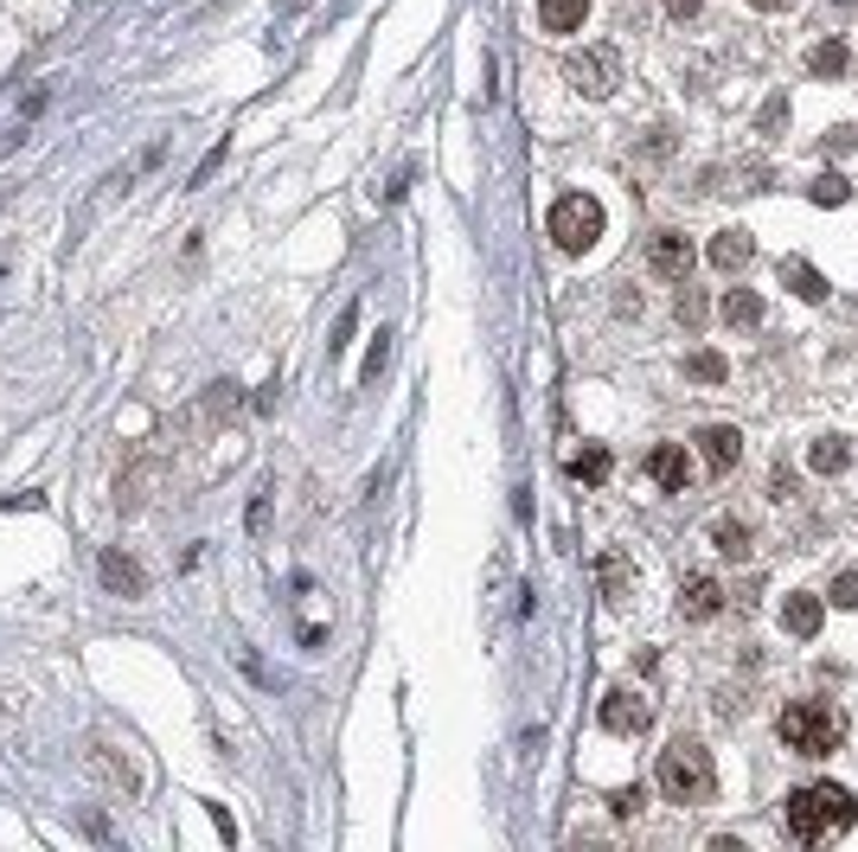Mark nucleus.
<instances>
[{
    "label": "nucleus",
    "instance_id": "5",
    "mask_svg": "<svg viewBox=\"0 0 858 852\" xmlns=\"http://www.w3.org/2000/svg\"><path fill=\"white\" fill-rule=\"evenodd\" d=\"M602 724H609L615 737H641V731L653 724V705H648L641 693H628V686H615V693L602 698Z\"/></svg>",
    "mask_w": 858,
    "mask_h": 852
},
{
    "label": "nucleus",
    "instance_id": "13",
    "mask_svg": "<svg viewBox=\"0 0 858 852\" xmlns=\"http://www.w3.org/2000/svg\"><path fill=\"white\" fill-rule=\"evenodd\" d=\"M583 13H590V0H539L545 32H576V27H583Z\"/></svg>",
    "mask_w": 858,
    "mask_h": 852
},
{
    "label": "nucleus",
    "instance_id": "23",
    "mask_svg": "<svg viewBox=\"0 0 858 852\" xmlns=\"http://www.w3.org/2000/svg\"><path fill=\"white\" fill-rule=\"evenodd\" d=\"M641 801H648V789H641V782H634V789H615V795H609V807H615V814H641Z\"/></svg>",
    "mask_w": 858,
    "mask_h": 852
},
{
    "label": "nucleus",
    "instance_id": "20",
    "mask_svg": "<svg viewBox=\"0 0 858 852\" xmlns=\"http://www.w3.org/2000/svg\"><path fill=\"white\" fill-rule=\"evenodd\" d=\"M807 199H813V206H846V199H852V186L839 180V174H820V180L807 186Z\"/></svg>",
    "mask_w": 858,
    "mask_h": 852
},
{
    "label": "nucleus",
    "instance_id": "6",
    "mask_svg": "<svg viewBox=\"0 0 858 852\" xmlns=\"http://www.w3.org/2000/svg\"><path fill=\"white\" fill-rule=\"evenodd\" d=\"M718 609H724V584H718V577H686V584H679V616L711 621Z\"/></svg>",
    "mask_w": 858,
    "mask_h": 852
},
{
    "label": "nucleus",
    "instance_id": "14",
    "mask_svg": "<svg viewBox=\"0 0 858 852\" xmlns=\"http://www.w3.org/2000/svg\"><path fill=\"white\" fill-rule=\"evenodd\" d=\"M846 462H852V442L846 437H820L813 449H807V468H813V474H839Z\"/></svg>",
    "mask_w": 858,
    "mask_h": 852
},
{
    "label": "nucleus",
    "instance_id": "19",
    "mask_svg": "<svg viewBox=\"0 0 858 852\" xmlns=\"http://www.w3.org/2000/svg\"><path fill=\"white\" fill-rule=\"evenodd\" d=\"M718 551L724 558H750V526L743 519H718Z\"/></svg>",
    "mask_w": 858,
    "mask_h": 852
},
{
    "label": "nucleus",
    "instance_id": "3",
    "mask_svg": "<svg viewBox=\"0 0 858 852\" xmlns=\"http://www.w3.org/2000/svg\"><path fill=\"white\" fill-rule=\"evenodd\" d=\"M660 789L673 801H711L718 770H711V756L699 744H673V750H660Z\"/></svg>",
    "mask_w": 858,
    "mask_h": 852
},
{
    "label": "nucleus",
    "instance_id": "11",
    "mask_svg": "<svg viewBox=\"0 0 858 852\" xmlns=\"http://www.w3.org/2000/svg\"><path fill=\"white\" fill-rule=\"evenodd\" d=\"M750 257H756V237L750 232H718V237H711V263H718V270H743Z\"/></svg>",
    "mask_w": 858,
    "mask_h": 852
},
{
    "label": "nucleus",
    "instance_id": "27",
    "mask_svg": "<svg viewBox=\"0 0 858 852\" xmlns=\"http://www.w3.org/2000/svg\"><path fill=\"white\" fill-rule=\"evenodd\" d=\"M667 13H679V20H692V13H699V0H667Z\"/></svg>",
    "mask_w": 858,
    "mask_h": 852
},
{
    "label": "nucleus",
    "instance_id": "25",
    "mask_svg": "<svg viewBox=\"0 0 858 852\" xmlns=\"http://www.w3.org/2000/svg\"><path fill=\"white\" fill-rule=\"evenodd\" d=\"M679 321H686V327H699V321H704V302H699V295H692V288L679 295Z\"/></svg>",
    "mask_w": 858,
    "mask_h": 852
},
{
    "label": "nucleus",
    "instance_id": "2",
    "mask_svg": "<svg viewBox=\"0 0 858 852\" xmlns=\"http://www.w3.org/2000/svg\"><path fill=\"white\" fill-rule=\"evenodd\" d=\"M781 744L795 750V756H832V750L846 744V718L832 712L827 698H795L781 712Z\"/></svg>",
    "mask_w": 858,
    "mask_h": 852
},
{
    "label": "nucleus",
    "instance_id": "9",
    "mask_svg": "<svg viewBox=\"0 0 858 852\" xmlns=\"http://www.w3.org/2000/svg\"><path fill=\"white\" fill-rule=\"evenodd\" d=\"M648 474L660 481L667 493H686V481H692V462H686V449H673V442H660L648 456Z\"/></svg>",
    "mask_w": 858,
    "mask_h": 852
},
{
    "label": "nucleus",
    "instance_id": "28",
    "mask_svg": "<svg viewBox=\"0 0 858 852\" xmlns=\"http://www.w3.org/2000/svg\"><path fill=\"white\" fill-rule=\"evenodd\" d=\"M750 7H762V13H776V7H781V0H750Z\"/></svg>",
    "mask_w": 858,
    "mask_h": 852
},
{
    "label": "nucleus",
    "instance_id": "24",
    "mask_svg": "<svg viewBox=\"0 0 858 852\" xmlns=\"http://www.w3.org/2000/svg\"><path fill=\"white\" fill-rule=\"evenodd\" d=\"M103 577H109V584H129V590H141V570H135V565H122V558H109V565H103Z\"/></svg>",
    "mask_w": 858,
    "mask_h": 852
},
{
    "label": "nucleus",
    "instance_id": "12",
    "mask_svg": "<svg viewBox=\"0 0 858 852\" xmlns=\"http://www.w3.org/2000/svg\"><path fill=\"white\" fill-rule=\"evenodd\" d=\"M781 283L795 288L801 302H827V276H820L813 263H801V257H788V263H781Z\"/></svg>",
    "mask_w": 858,
    "mask_h": 852
},
{
    "label": "nucleus",
    "instance_id": "4",
    "mask_svg": "<svg viewBox=\"0 0 858 852\" xmlns=\"http://www.w3.org/2000/svg\"><path fill=\"white\" fill-rule=\"evenodd\" d=\"M551 237H558V251H590L602 237V206L590 199V193H564L558 206H551Z\"/></svg>",
    "mask_w": 858,
    "mask_h": 852
},
{
    "label": "nucleus",
    "instance_id": "1",
    "mask_svg": "<svg viewBox=\"0 0 858 852\" xmlns=\"http://www.w3.org/2000/svg\"><path fill=\"white\" fill-rule=\"evenodd\" d=\"M858 814V801L839 789V782H807V789H795L788 795V807H781V826L801 840V846H820L827 833H846Z\"/></svg>",
    "mask_w": 858,
    "mask_h": 852
},
{
    "label": "nucleus",
    "instance_id": "7",
    "mask_svg": "<svg viewBox=\"0 0 858 852\" xmlns=\"http://www.w3.org/2000/svg\"><path fill=\"white\" fill-rule=\"evenodd\" d=\"M699 449H704V468H711V474H730L737 456H743V437H737L730 423H711V430H699Z\"/></svg>",
    "mask_w": 858,
    "mask_h": 852
},
{
    "label": "nucleus",
    "instance_id": "17",
    "mask_svg": "<svg viewBox=\"0 0 858 852\" xmlns=\"http://www.w3.org/2000/svg\"><path fill=\"white\" fill-rule=\"evenodd\" d=\"M724 321H730V327H756V321H762V302H756L750 288H730V295H724Z\"/></svg>",
    "mask_w": 858,
    "mask_h": 852
},
{
    "label": "nucleus",
    "instance_id": "16",
    "mask_svg": "<svg viewBox=\"0 0 858 852\" xmlns=\"http://www.w3.org/2000/svg\"><path fill=\"white\" fill-rule=\"evenodd\" d=\"M846 65H852L846 39H827V46H813V52H807V71H813V78H846Z\"/></svg>",
    "mask_w": 858,
    "mask_h": 852
},
{
    "label": "nucleus",
    "instance_id": "10",
    "mask_svg": "<svg viewBox=\"0 0 858 852\" xmlns=\"http://www.w3.org/2000/svg\"><path fill=\"white\" fill-rule=\"evenodd\" d=\"M781 621H788V635L813 642V635H820V596H788V603H781Z\"/></svg>",
    "mask_w": 858,
    "mask_h": 852
},
{
    "label": "nucleus",
    "instance_id": "26",
    "mask_svg": "<svg viewBox=\"0 0 858 852\" xmlns=\"http://www.w3.org/2000/svg\"><path fill=\"white\" fill-rule=\"evenodd\" d=\"M385 360H391V346H385V334H378V346H372V360H365V379H378V372H385Z\"/></svg>",
    "mask_w": 858,
    "mask_h": 852
},
{
    "label": "nucleus",
    "instance_id": "22",
    "mask_svg": "<svg viewBox=\"0 0 858 852\" xmlns=\"http://www.w3.org/2000/svg\"><path fill=\"white\" fill-rule=\"evenodd\" d=\"M832 603H839V609H858V570H839V577H832Z\"/></svg>",
    "mask_w": 858,
    "mask_h": 852
},
{
    "label": "nucleus",
    "instance_id": "21",
    "mask_svg": "<svg viewBox=\"0 0 858 852\" xmlns=\"http://www.w3.org/2000/svg\"><path fill=\"white\" fill-rule=\"evenodd\" d=\"M686 372H692V379H699V385H724V353H692V360H686Z\"/></svg>",
    "mask_w": 858,
    "mask_h": 852
},
{
    "label": "nucleus",
    "instance_id": "8",
    "mask_svg": "<svg viewBox=\"0 0 858 852\" xmlns=\"http://www.w3.org/2000/svg\"><path fill=\"white\" fill-rule=\"evenodd\" d=\"M648 263L660 270V276H673V283H686V270H692V244H686L679 232H660V237L648 244Z\"/></svg>",
    "mask_w": 858,
    "mask_h": 852
},
{
    "label": "nucleus",
    "instance_id": "18",
    "mask_svg": "<svg viewBox=\"0 0 858 852\" xmlns=\"http://www.w3.org/2000/svg\"><path fill=\"white\" fill-rule=\"evenodd\" d=\"M609 449H583V456H571V474L576 481H590V488H602V481H609Z\"/></svg>",
    "mask_w": 858,
    "mask_h": 852
},
{
    "label": "nucleus",
    "instance_id": "15",
    "mask_svg": "<svg viewBox=\"0 0 858 852\" xmlns=\"http://www.w3.org/2000/svg\"><path fill=\"white\" fill-rule=\"evenodd\" d=\"M571 84L583 97H609V58H571Z\"/></svg>",
    "mask_w": 858,
    "mask_h": 852
}]
</instances>
